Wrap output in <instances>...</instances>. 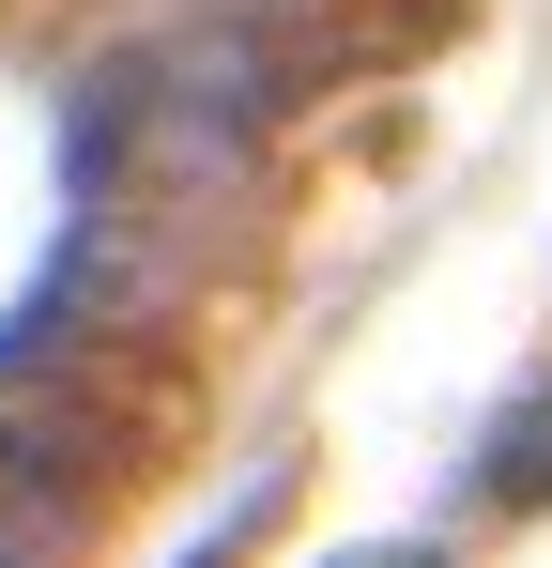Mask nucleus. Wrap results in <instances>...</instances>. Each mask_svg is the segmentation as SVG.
<instances>
[{"instance_id":"nucleus-1","label":"nucleus","mask_w":552,"mask_h":568,"mask_svg":"<svg viewBox=\"0 0 552 568\" xmlns=\"http://www.w3.org/2000/svg\"><path fill=\"white\" fill-rule=\"evenodd\" d=\"M78 462H92V399L0 384V568H62L78 554Z\"/></svg>"},{"instance_id":"nucleus-2","label":"nucleus","mask_w":552,"mask_h":568,"mask_svg":"<svg viewBox=\"0 0 552 568\" xmlns=\"http://www.w3.org/2000/svg\"><path fill=\"white\" fill-rule=\"evenodd\" d=\"M323 568H446L430 538H368V554H323Z\"/></svg>"}]
</instances>
